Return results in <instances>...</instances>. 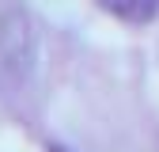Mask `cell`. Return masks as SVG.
Returning a JSON list of instances; mask_svg holds the SVG:
<instances>
[{
    "label": "cell",
    "mask_w": 159,
    "mask_h": 152,
    "mask_svg": "<svg viewBox=\"0 0 159 152\" xmlns=\"http://www.w3.org/2000/svg\"><path fill=\"white\" fill-rule=\"evenodd\" d=\"M106 12L129 19V23H148V19L159 12V0H98Z\"/></svg>",
    "instance_id": "2"
},
{
    "label": "cell",
    "mask_w": 159,
    "mask_h": 152,
    "mask_svg": "<svg viewBox=\"0 0 159 152\" xmlns=\"http://www.w3.org/2000/svg\"><path fill=\"white\" fill-rule=\"evenodd\" d=\"M0 69L15 84H27L38 69V27L19 4L0 12Z\"/></svg>",
    "instance_id": "1"
}]
</instances>
